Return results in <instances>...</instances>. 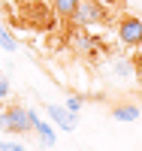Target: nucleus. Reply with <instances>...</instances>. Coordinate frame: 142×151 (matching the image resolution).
Masks as SVG:
<instances>
[{
	"label": "nucleus",
	"mask_w": 142,
	"mask_h": 151,
	"mask_svg": "<svg viewBox=\"0 0 142 151\" xmlns=\"http://www.w3.org/2000/svg\"><path fill=\"white\" fill-rule=\"evenodd\" d=\"M36 121H40V115H36L33 109H24V106H9L0 112V130L3 133H12V136H27L36 130Z\"/></svg>",
	"instance_id": "f257e3e1"
},
{
	"label": "nucleus",
	"mask_w": 142,
	"mask_h": 151,
	"mask_svg": "<svg viewBox=\"0 0 142 151\" xmlns=\"http://www.w3.org/2000/svg\"><path fill=\"white\" fill-rule=\"evenodd\" d=\"M70 18H73L76 27H94V24H103V21H106V9H103L100 0H82Z\"/></svg>",
	"instance_id": "f03ea898"
},
{
	"label": "nucleus",
	"mask_w": 142,
	"mask_h": 151,
	"mask_svg": "<svg viewBox=\"0 0 142 151\" xmlns=\"http://www.w3.org/2000/svg\"><path fill=\"white\" fill-rule=\"evenodd\" d=\"M118 40L124 45H142V18L124 15L121 24H118Z\"/></svg>",
	"instance_id": "7ed1b4c3"
},
{
	"label": "nucleus",
	"mask_w": 142,
	"mask_h": 151,
	"mask_svg": "<svg viewBox=\"0 0 142 151\" xmlns=\"http://www.w3.org/2000/svg\"><path fill=\"white\" fill-rule=\"evenodd\" d=\"M48 118L58 124L61 130H76L79 127V115H76V112H70L67 106H58V103H48Z\"/></svg>",
	"instance_id": "20e7f679"
},
{
	"label": "nucleus",
	"mask_w": 142,
	"mask_h": 151,
	"mask_svg": "<svg viewBox=\"0 0 142 151\" xmlns=\"http://www.w3.org/2000/svg\"><path fill=\"white\" fill-rule=\"evenodd\" d=\"M139 115H142V109H139L136 103H118V106L112 109V118L121 121V124H130V121H136Z\"/></svg>",
	"instance_id": "39448f33"
},
{
	"label": "nucleus",
	"mask_w": 142,
	"mask_h": 151,
	"mask_svg": "<svg viewBox=\"0 0 142 151\" xmlns=\"http://www.w3.org/2000/svg\"><path fill=\"white\" fill-rule=\"evenodd\" d=\"M36 136H40V142L45 145V148H55V127H51V124H45L43 118L36 121V130H33Z\"/></svg>",
	"instance_id": "423d86ee"
},
{
	"label": "nucleus",
	"mask_w": 142,
	"mask_h": 151,
	"mask_svg": "<svg viewBox=\"0 0 142 151\" xmlns=\"http://www.w3.org/2000/svg\"><path fill=\"white\" fill-rule=\"evenodd\" d=\"M0 48H3V52H9V55L18 52V40H15V33H12L3 21H0Z\"/></svg>",
	"instance_id": "0eeeda50"
},
{
	"label": "nucleus",
	"mask_w": 142,
	"mask_h": 151,
	"mask_svg": "<svg viewBox=\"0 0 142 151\" xmlns=\"http://www.w3.org/2000/svg\"><path fill=\"white\" fill-rule=\"evenodd\" d=\"M79 3H82V0H51V6H55V12H58L61 18H70Z\"/></svg>",
	"instance_id": "6e6552de"
},
{
	"label": "nucleus",
	"mask_w": 142,
	"mask_h": 151,
	"mask_svg": "<svg viewBox=\"0 0 142 151\" xmlns=\"http://www.w3.org/2000/svg\"><path fill=\"white\" fill-rule=\"evenodd\" d=\"M63 106H67L70 112H76V115H79V112H82V97H79V94H70V97H67V103H63Z\"/></svg>",
	"instance_id": "1a4fd4ad"
},
{
	"label": "nucleus",
	"mask_w": 142,
	"mask_h": 151,
	"mask_svg": "<svg viewBox=\"0 0 142 151\" xmlns=\"http://www.w3.org/2000/svg\"><path fill=\"white\" fill-rule=\"evenodd\" d=\"M0 151H27V148L15 139H0Z\"/></svg>",
	"instance_id": "9d476101"
},
{
	"label": "nucleus",
	"mask_w": 142,
	"mask_h": 151,
	"mask_svg": "<svg viewBox=\"0 0 142 151\" xmlns=\"http://www.w3.org/2000/svg\"><path fill=\"white\" fill-rule=\"evenodd\" d=\"M9 94H12V88H9V79L3 73H0V103H6L9 100Z\"/></svg>",
	"instance_id": "9b49d317"
}]
</instances>
